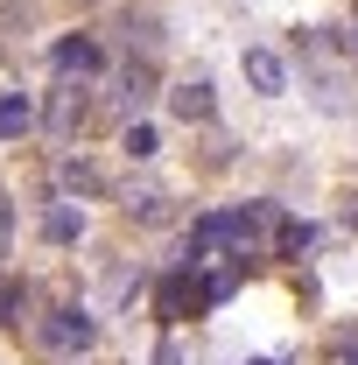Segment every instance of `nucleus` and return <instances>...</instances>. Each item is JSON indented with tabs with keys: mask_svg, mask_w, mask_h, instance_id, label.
<instances>
[{
	"mask_svg": "<svg viewBox=\"0 0 358 365\" xmlns=\"http://www.w3.org/2000/svg\"><path fill=\"white\" fill-rule=\"evenodd\" d=\"M43 337L56 344V351H85L91 337H98V323H91L85 309H56V317L43 323Z\"/></svg>",
	"mask_w": 358,
	"mask_h": 365,
	"instance_id": "obj_1",
	"label": "nucleus"
},
{
	"mask_svg": "<svg viewBox=\"0 0 358 365\" xmlns=\"http://www.w3.org/2000/svg\"><path fill=\"white\" fill-rule=\"evenodd\" d=\"M98 63H106V56H98L91 36H63V43H56V71H63V78H91Z\"/></svg>",
	"mask_w": 358,
	"mask_h": 365,
	"instance_id": "obj_2",
	"label": "nucleus"
},
{
	"mask_svg": "<svg viewBox=\"0 0 358 365\" xmlns=\"http://www.w3.org/2000/svg\"><path fill=\"white\" fill-rule=\"evenodd\" d=\"M246 85L267 91V98L288 91V71H281V56H274V49H246Z\"/></svg>",
	"mask_w": 358,
	"mask_h": 365,
	"instance_id": "obj_3",
	"label": "nucleus"
},
{
	"mask_svg": "<svg viewBox=\"0 0 358 365\" xmlns=\"http://www.w3.org/2000/svg\"><path fill=\"white\" fill-rule=\"evenodd\" d=\"M169 106H176V120H211V85H204V78H190V85L169 91Z\"/></svg>",
	"mask_w": 358,
	"mask_h": 365,
	"instance_id": "obj_4",
	"label": "nucleus"
},
{
	"mask_svg": "<svg viewBox=\"0 0 358 365\" xmlns=\"http://www.w3.org/2000/svg\"><path fill=\"white\" fill-rule=\"evenodd\" d=\"M29 127H36V106H29V98H21V91H7V98H0V140H14V134H29Z\"/></svg>",
	"mask_w": 358,
	"mask_h": 365,
	"instance_id": "obj_5",
	"label": "nucleus"
},
{
	"mask_svg": "<svg viewBox=\"0 0 358 365\" xmlns=\"http://www.w3.org/2000/svg\"><path fill=\"white\" fill-rule=\"evenodd\" d=\"M43 232L63 246V239H78V232H85V211H78V204H49V211H43Z\"/></svg>",
	"mask_w": 358,
	"mask_h": 365,
	"instance_id": "obj_6",
	"label": "nucleus"
},
{
	"mask_svg": "<svg viewBox=\"0 0 358 365\" xmlns=\"http://www.w3.org/2000/svg\"><path fill=\"white\" fill-rule=\"evenodd\" d=\"M78 120H85V98H78V91H56V98H49V127H56V134H71Z\"/></svg>",
	"mask_w": 358,
	"mask_h": 365,
	"instance_id": "obj_7",
	"label": "nucleus"
},
{
	"mask_svg": "<svg viewBox=\"0 0 358 365\" xmlns=\"http://www.w3.org/2000/svg\"><path fill=\"white\" fill-rule=\"evenodd\" d=\"M21 302H29V288L14 274H0V323H21Z\"/></svg>",
	"mask_w": 358,
	"mask_h": 365,
	"instance_id": "obj_8",
	"label": "nucleus"
},
{
	"mask_svg": "<svg viewBox=\"0 0 358 365\" xmlns=\"http://www.w3.org/2000/svg\"><path fill=\"white\" fill-rule=\"evenodd\" d=\"M155 148H162V140H155V127H127V155H134V162H148Z\"/></svg>",
	"mask_w": 358,
	"mask_h": 365,
	"instance_id": "obj_9",
	"label": "nucleus"
},
{
	"mask_svg": "<svg viewBox=\"0 0 358 365\" xmlns=\"http://www.w3.org/2000/svg\"><path fill=\"white\" fill-rule=\"evenodd\" d=\"M63 182H78V190H98V176H91L85 162H63Z\"/></svg>",
	"mask_w": 358,
	"mask_h": 365,
	"instance_id": "obj_10",
	"label": "nucleus"
},
{
	"mask_svg": "<svg viewBox=\"0 0 358 365\" xmlns=\"http://www.w3.org/2000/svg\"><path fill=\"white\" fill-rule=\"evenodd\" d=\"M155 365H183V344H176V337H162V344H155Z\"/></svg>",
	"mask_w": 358,
	"mask_h": 365,
	"instance_id": "obj_11",
	"label": "nucleus"
},
{
	"mask_svg": "<svg viewBox=\"0 0 358 365\" xmlns=\"http://www.w3.org/2000/svg\"><path fill=\"white\" fill-rule=\"evenodd\" d=\"M0 260H7V197H0Z\"/></svg>",
	"mask_w": 358,
	"mask_h": 365,
	"instance_id": "obj_12",
	"label": "nucleus"
},
{
	"mask_svg": "<svg viewBox=\"0 0 358 365\" xmlns=\"http://www.w3.org/2000/svg\"><path fill=\"white\" fill-rule=\"evenodd\" d=\"M253 365H281V359H253Z\"/></svg>",
	"mask_w": 358,
	"mask_h": 365,
	"instance_id": "obj_13",
	"label": "nucleus"
},
{
	"mask_svg": "<svg viewBox=\"0 0 358 365\" xmlns=\"http://www.w3.org/2000/svg\"><path fill=\"white\" fill-rule=\"evenodd\" d=\"M352 63H358V36H352Z\"/></svg>",
	"mask_w": 358,
	"mask_h": 365,
	"instance_id": "obj_14",
	"label": "nucleus"
}]
</instances>
